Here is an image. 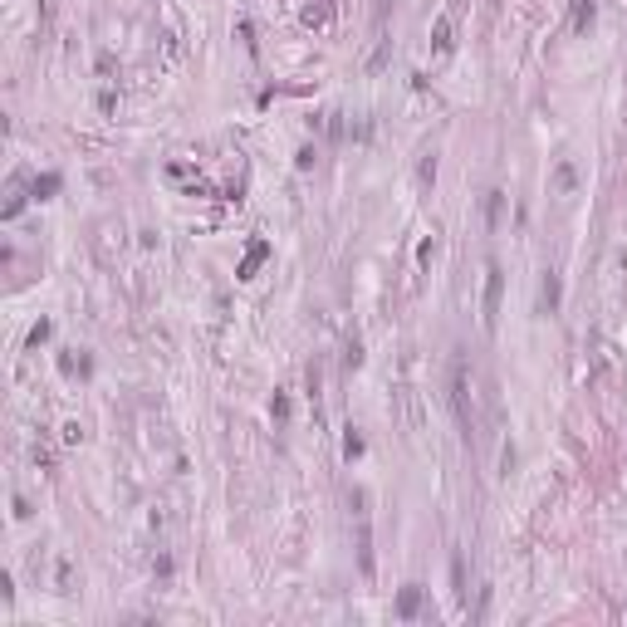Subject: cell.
<instances>
[{
	"label": "cell",
	"mask_w": 627,
	"mask_h": 627,
	"mask_svg": "<svg viewBox=\"0 0 627 627\" xmlns=\"http://www.w3.org/2000/svg\"><path fill=\"white\" fill-rule=\"evenodd\" d=\"M451 407H456V422H461V431L471 436V368H466V358L451 363Z\"/></svg>",
	"instance_id": "1"
},
{
	"label": "cell",
	"mask_w": 627,
	"mask_h": 627,
	"mask_svg": "<svg viewBox=\"0 0 627 627\" xmlns=\"http://www.w3.org/2000/svg\"><path fill=\"white\" fill-rule=\"evenodd\" d=\"M500 284H505V274H500V265L490 260L485 265V328H495V319H500Z\"/></svg>",
	"instance_id": "2"
},
{
	"label": "cell",
	"mask_w": 627,
	"mask_h": 627,
	"mask_svg": "<svg viewBox=\"0 0 627 627\" xmlns=\"http://www.w3.org/2000/svg\"><path fill=\"white\" fill-rule=\"evenodd\" d=\"M593 10H598V0H568V30L583 35L593 25Z\"/></svg>",
	"instance_id": "3"
},
{
	"label": "cell",
	"mask_w": 627,
	"mask_h": 627,
	"mask_svg": "<svg viewBox=\"0 0 627 627\" xmlns=\"http://www.w3.org/2000/svg\"><path fill=\"white\" fill-rule=\"evenodd\" d=\"M265 260H270V241H255V245L245 250V260H241V270H236V274H241V279H255V270H260Z\"/></svg>",
	"instance_id": "4"
},
{
	"label": "cell",
	"mask_w": 627,
	"mask_h": 627,
	"mask_svg": "<svg viewBox=\"0 0 627 627\" xmlns=\"http://www.w3.org/2000/svg\"><path fill=\"white\" fill-rule=\"evenodd\" d=\"M417 608H422V583H407L397 593V617H417Z\"/></svg>",
	"instance_id": "5"
},
{
	"label": "cell",
	"mask_w": 627,
	"mask_h": 627,
	"mask_svg": "<svg viewBox=\"0 0 627 627\" xmlns=\"http://www.w3.org/2000/svg\"><path fill=\"white\" fill-rule=\"evenodd\" d=\"M559 294H563V290H559V274H554V270H544V284H539V304H544V314H554V309H559Z\"/></svg>",
	"instance_id": "6"
},
{
	"label": "cell",
	"mask_w": 627,
	"mask_h": 627,
	"mask_svg": "<svg viewBox=\"0 0 627 627\" xmlns=\"http://www.w3.org/2000/svg\"><path fill=\"white\" fill-rule=\"evenodd\" d=\"M431 44H436V54H451V20H446V15L436 20V30H431Z\"/></svg>",
	"instance_id": "7"
},
{
	"label": "cell",
	"mask_w": 627,
	"mask_h": 627,
	"mask_svg": "<svg viewBox=\"0 0 627 627\" xmlns=\"http://www.w3.org/2000/svg\"><path fill=\"white\" fill-rule=\"evenodd\" d=\"M59 191V172H44L39 182H35V201H44V196H54Z\"/></svg>",
	"instance_id": "8"
},
{
	"label": "cell",
	"mask_w": 627,
	"mask_h": 627,
	"mask_svg": "<svg viewBox=\"0 0 627 627\" xmlns=\"http://www.w3.org/2000/svg\"><path fill=\"white\" fill-rule=\"evenodd\" d=\"M344 456H348V461H358V456H363V436H358L353 427H348V436H344Z\"/></svg>",
	"instance_id": "9"
},
{
	"label": "cell",
	"mask_w": 627,
	"mask_h": 627,
	"mask_svg": "<svg viewBox=\"0 0 627 627\" xmlns=\"http://www.w3.org/2000/svg\"><path fill=\"white\" fill-rule=\"evenodd\" d=\"M500 206H505V191H490V196H485V221H490V225L500 221Z\"/></svg>",
	"instance_id": "10"
},
{
	"label": "cell",
	"mask_w": 627,
	"mask_h": 627,
	"mask_svg": "<svg viewBox=\"0 0 627 627\" xmlns=\"http://www.w3.org/2000/svg\"><path fill=\"white\" fill-rule=\"evenodd\" d=\"M44 338H49V319H39V324L30 328V348H39V344H44Z\"/></svg>",
	"instance_id": "11"
},
{
	"label": "cell",
	"mask_w": 627,
	"mask_h": 627,
	"mask_svg": "<svg viewBox=\"0 0 627 627\" xmlns=\"http://www.w3.org/2000/svg\"><path fill=\"white\" fill-rule=\"evenodd\" d=\"M270 412H274V417L284 422V417H290V397H284V392H274V402H270Z\"/></svg>",
	"instance_id": "12"
},
{
	"label": "cell",
	"mask_w": 627,
	"mask_h": 627,
	"mask_svg": "<svg viewBox=\"0 0 627 627\" xmlns=\"http://www.w3.org/2000/svg\"><path fill=\"white\" fill-rule=\"evenodd\" d=\"M294 167H299V172H309V167H314V147H299V157H294Z\"/></svg>",
	"instance_id": "13"
},
{
	"label": "cell",
	"mask_w": 627,
	"mask_h": 627,
	"mask_svg": "<svg viewBox=\"0 0 627 627\" xmlns=\"http://www.w3.org/2000/svg\"><path fill=\"white\" fill-rule=\"evenodd\" d=\"M431 255H436V245H431V241H422V245H417V260H422V265H431Z\"/></svg>",
	"instance_id": "14"
},
{
	"label": "cell",
	"mask_w": 627,
	"mask_h": 627,
	"mask_svg": "<svg viewBox=\"0 0 627 627\" xmlns=\"http://www.w3.org/2000/svg\"><path fill=\"white\" fill-rule=\"evenodd\" d=\"M344 363H348V368H358V363H363V348H358V344H348V353H344Z\"/></svg>",
	"instance_id": "15"
}]
</instances>
